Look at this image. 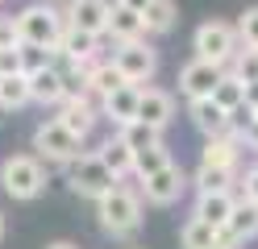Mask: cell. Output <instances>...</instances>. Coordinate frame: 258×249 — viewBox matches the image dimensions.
Instances as JSON below:
<instances>
[{
  "mask_svg": "<svg viewBox=\"0 0 258 249\" xmlns=\"http://www.w3.org/2000/svg\"><path fill=\"white\" fill-rule=\"evenodd\" d=\"M62 13L54 5H46V0H38V5H25L17 17H13V33H17V46H38V50H50L58 46V33H62Z\"/></svg>",
  "mask_w": 258,
  "mask_h": 249,
  "instance_id": "1",
  "label": "cell"
},
{
  "mask_svg": "<svg viewBox=\"0 0 258 249\" xmlns=\"http://www.w3.org/2000/svg\"><path fill=\"white\" fill-rule=\"evenodd\" d=\"M96 216H100V228L108 237H134L142 228V195L117 183L104 199H96Z\"/></svg>",
  "mask_w": 258,
  "mask_h": 249,
  "instance_id": "2",
  "label": "cell"
},
{
  "mask_svg": "<svg viewBox=\"0 0 258 249\" xmlns=\"http://www.w3.org/2000/svg\"><path fill=\"white\" fill-rule=\"evenodd\" d=\"M117 183H121V179L100 162V154H96V149H84V154L67 166V187H71L79 199H104L112 187H117Z\"/></svg>",
  "mask_w": 258,
  "mask_h": 249,
  "instance_id": "3",
  "label": "cell"
},
{
  "mask_svg": "<svg viewBox=\"0 0 258 249\" xmlns=\"http://www.w3.org/2000/svg\"><path fill=\"white\" fill-rule=\"evenodd\" d=\"M0 187L13 199H38L46 191V166L34 154H13L0 162Z\"/></svg>",
  "mask_w": 258,
  "mask_h": 249,
  "instance_id": "4",
  "label": "cell"
},
{
  "mask_svg": "<svg viewBox=\"0 0 258 249\" xmlns=\"http://www.w3.org/2000/svg\"><path fill=\"white\" fill-rule=\"evenodd\" d=\"M191 50H196V58H204V62H213V66H221V71H225V66L233 62V54L241 50V42H237V29H233L229 21L213 17V21H204V25L196 29Z\"/></svg>",
  "mask_w": 258,
  "mask_h": 249,
  "instance_id": "5",
  "label": "cell"
},
{
  "mask_svg": "<svg viewBox=\"0 0 258 249\" xmlns=\"http://www.w3.org/2000/svg\"><path fill=\"white\" fill-rule=\"evenodd\" d=\"M79 154H84V141L71 137L58 121H42L34 129V158H46L54 166H71Z\"/></svg>",
  "mask_w": 258,
  "mask_h": 249,
  "instance_id": "6",
  "label": "cell"
},
{
  "mask_svg": "<svg viewBox=\"0 0 258 249\" xmlns=\"http://www.w3.org/2000/svg\"><path fill=\"white\" fill-rule=\"evenodd\" d=\"M112 66L121 71L125 83L134 88H150V79L158 71V50L150 42H129V46H117L112 50Z\"/></svg>",
  "mask_w": 258,
  "mask_h": 249,
  "instance_id": "7",
  "label": "cell"
},
{
  "mask_svg": "<svg viewBox=\"0 0 258 249\" xmlns=\"http://www.w3.org/2000/svg\"><path fill=\"white\" fill-rule=\"evenodd\" d=\"M187 191V175L179 171V166H163V171L158 175H150V179H142V199H146V204H154V208H171L175 199H179Z\"/></svg>",
  "mask_w": 258,
  "mask_h": 249,
  "instance_id": "8",
  "label": "cell"
},
{
  "mask_svg": "<svg viewBox=\"0 0 258 249\" xmlns=\"http://www.w3.org/2000/svg\"><path fill=\"white\" fill-rule=\"evenodd\" d=\"M108 13H112V0H71L62 21L79 33H92V38H104L108 29Z\"/></svg>",
  "mask_w": 258,
  "mask_h": 249,
  "instance_id": "9",
  "label": "cell"
},
{
  "mask_svg": "<svg viewBox=\"0 0 258 249\" xmlns=\"http://www.w3.org/2000/svg\"><path fill=\"white\" fill-rule=\"evenodd\" d=\"M54 121L67 129L71 137L88 141L92 129H96V121H100V108L92 104V96H75V100H62V104H58V116H54Z\"/></svg>",
  "mask_w": 258,
  "mask_h": 249,
  "instance_id": "10",
  "label": "cell"
},
{
  "mask_svg": "<svg viewBox=\"0 0 258 249\" xmlns=\"http://www.w3.org/2000/svg\"><path fill=\"white\" fill-rule=\"evenodd\" d=\"M54 54L67 58L71 71H84V66H92L96 58H100V38H92V33H79V29H71V25H62Z\"/></svg>",
  "mask_w": 258,
  "mask_h": 249,
  "instance_id": "11",
  "label": "cell"
},
{
  "mask_svg": "<svg viewBox=\"0 0 258 249\" xmlns=\"http://www.w3.org/2000/svg\"><path fill=\"white\" fill-rule=\"evenodd\" d=\"M221 66H213V62H204V58H191L183 71H179V92L187 96V100H208L213 96V88L221 83Z\"/></svg>",
  "mask_w": 258,
  "mask_h": 249,
  "instance_id": "12",
  "label": "cell"
},
{
  "mask_svg": "<svg viewBox=\"0 0 258 249\" xmlns=\"http://www.w3.org/2000/svg\"><path fill=\"white\" fill-rule=\"evenodd\" d=\"M138 121L163 133V129L175 121V96H171V92H163V88H142V100H138Z\"/></svg>",
  "mask_w": 258,
  "mask_h": 249,
  "instance_id": "13",
  "label": "cell"
},
{
  "mask_svg": "<svg viewBox=\"0 0 258 249\" xmlns=\"http://www.w3.org/2000/svg\"><path fill=\"white\" fill-rule=\"evenodd\" d=\"M258 237V204H250V199H241L237 195V204L229 212V220H225L221 228V241H229V245H246Z\"/></svg>",
  "mask_w": 258,
  "mask_h": 249,
  "instance_id": "14",
  "label": "cell"
},
{
  "mask_svg": "<svg viewBox=\"0 0 258 249\" xmlns=\"http://www.w3.org/2000/svg\"><path fill=\"white\" fill-rule=\"evenodd\" d=\"M138 100H142V88H134V83H121L117 92H108L100 100V116H108L112 125H129V121H138Z\"/></svg>",
  "mask_w": 258,
  "mask_h": 249,
  "instance_id": "15",
  "label": "cell"
},
{
  "mask_svg": "<svg viewBox=\"0 0 258 249\" xmlns=\"http://www.w3.org/2000/svg\"><path fill=\"white\" fill-rule=\"evenodd\" d=\"M187 116H191V125H196L204 137H225V133H233L229 112L217 108L213 100H187Z\"/></svg>",
  "mask_w": 258,
  "mask_h": 249,
  "instance_id": "16",
  "label": "cell"
},
{
  "mask_svg": "<svg viewBox=\"0 0 258 249\" xmlns=\"http://www.w3.org/2000/svg\"><path fill=\"white\" fill-rule=\"evenodd\" d=\"M237 162H241V141L233 137V133H225V137H208V141H204L200 166H213V171L237 175Z\"/></svg>",
  "mask_w": 258,
  "mask_h": 249,
  "instance_id": "17",
  "label": "cell"
},
{
  "mask_svg": "<svg viewBox=\"0 0 258 249\" xmlns=\"http://www.w3.org/2000/svg\"><path fill=\"white\" fill-rule=\"evenodd\" d=\"M104 38H112L117 46H129V42H146V25H142V13H134V9H121V5H112Z\"/></svg>",
  "mask_w": 258,
  "mask_h": 249,
  "instance_id": "18",
  "label": "cell"
},
{
  "mask_svg": "<svg viewBox=\"0 0 258 249\" xmlns=\"http://www.w3.org/2000/svg\"><path fill=\"white\" fill-rule=\"evenodd\" d=\"M29 79V100H38V104H62V92H67V75L58 71V66H42V71L25 75Z\"/></svg>",
  "mask_w": 258,
  "mask_h": 249,
  "instance_id": "19",
  "label": "cell"
},
{
  "mask_svg": "<svg viewBox=\"0 0 258 249\" xmlns=\"http://www.w3.org/2000/svg\"><path fill=\"white\" fill-rule=\"evenodd\" d=\"M233 204H237L233 191H208V195H196V212H191V216L221 232L225 220H229V212H233Z\"/></svg>",
  "mask_w": 258,
  "mask_h": 249,
  "instance_id": "20",
  "label": "cell"
},
{
  "mask_svg": "<svg viewBox=\"0 0 258 249\" xmlns=\"http://www.w3.org/2000/svg\"><path fill=\"white\" fill-rule=\"evenodd\" d=\"M79 75H84L88 96H96V100H104L108 92H117L121 83H125V79H121V71L112 66V58H96V62H92V66H84Z\"/></svg>",
  "mask_w": 258,
  "mask_h": 249,
  "instance_id": "21",
  "label": "cell"
},
{
  "mask_svg": "<svg viewBox=\"0 0 258 249\" xmlns=\"http://www.w3.org/2000/svg\"><path fill=\"white\" fill-rule=\"evenodd\" d=\"M208 100H213L217 108H225V112L233 116L241 104H246V83H241L237 75H229V71H225V75H221V83L213 88V96H208Z\"/></svg>",
  "mask_w": 258,
  "mask_h": 249,
  "instance_id": "22",
  "label": "cell"
},
{
  "mask_svg": "<svg viewBox=\"0 0 258 249\" xmlns=\"http://www.w3.org/2000/svg\"><path fill=\"white\" fill-rule=\"evenodd\" d=\"M117 141L129 149V154H142V149H150V145H163V133L150 129V125H142V121H129V125H121Z\"/></svg>",
  "mask_w": 258,
  "mask_h": 249,
  "instance_id": "23",
  "label": "cell"
},
{
  "mask_svg": "<svg viewBox=\"0 0 258 249\" xmlns=\"http://www.w3.org/2000/svg\"><path fill=\"white\" fill-rule=\"evenodd\" d=\"M175 21H179L175 0H150L146 13H142V25H146V33H171Z\"/></svg>",
  "mask_w": 258,
  "mask_h": 249,
  "instance_id": "24",
  "label": "cell"
},
{
  "mask_svg": "<svg viewBox=\"0 0 258 249\" xmlns=\"http://www.w3.org/2000/svg\"><path fill=\"white\" fill-rule=\"evenodd\" d=\"M96 154H100V162H104L117 179H129V175H134V154H129V149H125L117 137H112V141H104L100 149H96Z\"/></svg>",
  "mask_w": 258,
  "mask_h": 249,
  "instance_id": "25",
  "label": "cell"
},
{
  "mask_svg": "<svg viewBox=\"0 0 258 249\" xmlns=\"http://www.w3.org/2000/svg\"><path fill=\"white\" fill-rule=\"evenodd\" d=\"M217 237H221V232L208 228L204 220H196V216H187L183 228H179V245L183 249H208V245H217Z\"/></svg>",
  "mask_w": 258,
  "mask_h": 249,
  "instance_id": "26",
  "label": "cell"
},
{
  "mask_svg": "<svg viewBox=\"0 0 258 249\" xmlns=\"http://www.w3.org/2000/svg\"><path fill=\"white\" fill-rule=\"evenodd\" d=\"M29 104V79L25 75H5L0 79V108H25Z\"/></svg>",
  "mask_w": 258,
  "mask_h": 249,
  "instance_id": "27",
  "label": "cell"
},
{
  "mask_svg": "<svg viewBox=\"0 0 258 249\" xmlns=\"http://www.w3.org/2000/svg\"><path fill=\"white\" fill-rule=\"evenodd\" d=\"M233 179L229 171H213V166H196V175H191V183H196V195H208V191H233Z\"/></svg>",
  "mask_w": 258,
  "mask_h": 249,
  "instance_id": "28",
  "label": "cell"
},
{
  "mask_svg": "<svg viewBox=\"0 0 258 249\" xmlns=\"http://www.w3.org/2000/svg\"><path fill=\"white\" fill-rule=\"evenodd\" d=\"M163 166H171L167 145H150V149H142V154H134V175L138 179H150V175L163 171Z\"/></svg>",
  "mask_w": 258,
  "mask_h": 249,
  "instance_id": "29",
  "label": "cell"
},
{
  "mask_svg": "<svg viewBox=\"0 0 258 249\" xmlns=\"http://www.w3.org/2000/svg\"><path fill=\"white\" fill-rule=\"evenodd\" d=\"M229 75H237L241 83H258V50H254V46H241L237 54H233Z\"/></svg>",
  "mask_w": 258,
  "mask_h": 249,
  "instance_id": "30",
  "label": "cell"
},
{
  "mask_svg": "<svg viewBox=\"0 0 258 249\" xmlns=\"http://www.w3.org/2000/svg\"><path fill=\"white\" fill-rule=\"evenodd\" d=\"M233 29H237V42H241V46H254V50H258V5L241 13Z\"/></svg>",
  "mask_w": 258,
  "mask_h": 249,
  "instance_id": "31",
  "label": "cell"
},
{
  "mask_svg": "<svg viewBox=\"0 0 258 249\" xmlns=\"http://www.w3.org/2000/svg\"><path fill=\"white\" fill-rule=\"evenodd\" d=\"M42 66H50V50H38V46H21V71L34 75Z\"/></svg>",
  "mask_w": 258,
  "mask_h": 249,
  "instance_id": "32",
  "label": "cell"
},
{
  "mask_svg": "<svg viewBox=\"0 0 258 249\" xmlns=\"http://www.w3.org/2000/svg\"><path fill=\"white\" fill-rule=\"evenodd\" d=\"M5 75H25L21 71V46H0V79Z\"/></svg>",
  "mask_w": 258,
  "mask_h": 249,
  "instance_id": "33",
  "label": "cell"
},
{
  "mask_svg": "<svg viewBox=\"0 0 258 249\" xmlns=\"http://www.w3.org/2000/svg\"><path fill=\"white\" fill-rule=\"evenodd\" d=\"M233 137H237L241 145H246V149H258V112L250 116L246 125H237V129H233Z\"/></svg>",
  "mask_w": 258,
  "mask_h": 249,
  "instance_id": "34",
  "label": "cell"
},
{
  "mask_svg": "<svg viewBox=\"0 0 258 249\" xmlns=\"http://www.w3.org/2000/svg\"><path fill=\"white\" fill-rule=\"evenodd\" d=\"M241 199L258 204V166H250V171H246V179H241Z\"/></svg>",
  "mask_w": 258,
  "mask_h": 249,
  "instance_id": "35",
  "label": "cell"
},
{
  "mask_svg": "<svg viewBox=\"0 0 258 249\" xmlns=\"http://www.w3.org/2000/svg\"><path fill=\"white\" fill-rule=\"evenodd\" d=\"M0 46H17V33H13L9 17H0Z\"/></svg>",
  "mask_w": 258,
  "mask_h": 249,
  "instance_id": "36",
  "label": "cell"
},
{
  "mask_svg": "<svg viewBox=\"0 0 258 249\" xmlns=\"http://www.w3.org/2000/svg\"><path fill=\"white\" fill-rule=\"evenodd\" d=\"M246 108L258 112V83H246Z\"/></svg>",
  "mask_w": 258,
  "mask_h": 249,
  "instance_id": "37",
  "label": "cell"
},
{
  "mask_svg": "<svg viewBox=\"0 0 258 249\" xmlns=\"http://www.w3.org/2000/svg\"><path fill=\"white\" fill-rule=\"evenodd\" d=\"M112 5H121V9H134V13H146L150 0H112Z\"/></svg>",
  "mask_w": 258,
  "mask_h": 249,
  "instance_id": "38",
  "label": "cell"
},
{
  "mask_svg": "<svg viewBox=\"0 0 258 249\" xmlns=\"http://www.w3.org/2000/svg\"><path fill=\"white\" fill-rule=\"evenodd\" d=\"M46 249H79V245H75V241H50Z\"/></svg>",
  "mask_w": 258,
  "mask_h": 249,
  "instance_id": "39",
  "label": "cell"
},
{
  "mask_svg": "<svg viewBox=\"0 0 258 249\" xmlns=\"http://www.w3.org/2000/svg\"><path fill=\"white\" fill-rule=\"evenodd\" d=\"M208 249H237V245H229V241H221V237H217V245H208Z\"/></svg>",
  "mask_w": 258,
  "mask_h": 249,
  "instance_id": "40",
  "label": "cell"
},
{
  "mask_svg": "<svg viewBox=\"0 0 258 249\" xmlns=\"http://www.w3.org/2000/svg\"><path fill=\"white\" fill-rule=\"evenodd\" d=\"M0 241H5V212H0Z\"/></svg>",
  "mask_w": 258,
  "mask_h": 249,
  "instance_id": "41",
  "label": "cell"
},
{
  "mask_svg": "<svg viewBox=\"0 0 258 249\" xmlns=\"http://www.w3.org/2000/svg\"><path fill=\"white\" fill-rule=\"evenodd\" d=\"M46 5H58V0H46Z\"/></svg>",
  "mask_w": 258,
  "mask_h": 249,
  "instance_id": "42",
  "label": "cell"
}]
</instances>
